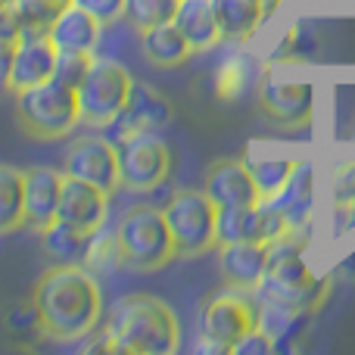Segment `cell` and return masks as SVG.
<instances>
[{
    "instance_id": "8fae6325",
    "label": "cell",
    "mask_w": 355,
    "mask_h": 355,
    "mask_svg": "<svg viewBox=\"0 0 355 355\" xmlns=\"http://www.w3.org/2000/svg\"><path fill=\"white\" fill-rule=\"evenodd\" d=\"M56 53L60 50L50 41L47 31L25 28L22 37L16 41V56H12V72H10V94H19L25 87H35L41 81L53 78Z\"/></svg>"
},
{
    "instance_id": "277c9868",
    "label": "cell",
    "mask_w": 355,
    "mask_h": 355,
    "mask_svg": "<svg viewBox=\"0 0 355 355\" xmlns=\"http://www.w3.org/2000/svg\"><path fill=\"white\" fill-rule=\"evenodd\" d=\"M116 237L122 246L125 265L135 271L166 268L172 259H178L166 212L156 202H137V206L125 209V215L116 225Z\"/></svg>"
},
{
    "instance_id": "d4e9b609",
    "label": "cell",
    "mask_w": 355,
    "mask_h": 355,
    "mask_svg": "<svg viewBox=\"0 0 355 355\" xmlns=\"http://www.w3.org/2000/svg\"><path fill=\"white\" fill-rule=\"evenodd\" d=\"M125 53L144 56L141 53V31H137L128 19H119V22L103 25V31H100V44H97V50H94V56H106V60L125 62Z\"/></svg>"
},
{
    "instance_id": "484cf974",
    "label": "cell",
    "mask_w": 355,
    "mask_h": 355,
    "mask_svg": "<svg viewBox=\"0 0 355 355\" xmlns=\"http://www.w3.org/2000/svg\"><path fill=\"white\" fill-rule=\"evenodd\" d=\"M81 265H85L94 277H106V275L122 268L125 256H122V246H119L116 231H103V227H100V231L91 237V246H87V256Z\"/></svg>"
},
{
    "instance_id": "8992f818",
    "label": "cell",
    "mask_w": 355,
    "mask_h": 355,
    "mask_svg": "<svg viewBox=\"0 0 355 355\" xmlns=\"http://www.w3.org/2000/svg\"><path fill=\"white\" fill-rule=\"evenodd\" d=\"M75 91L81 103V122L91 128H106L128 106V97L135 91V75L125 62L94 56L91 69Z\"/></svg>"
},
{
    "instance_id": "ac0fdd59",
    "label": "cell",
    "mask_w": 355,
    "mask_h": 355,
    "mask_svg": "<svg viewBox=\"0 0 355 355\" xmlns=\"http://www.w3.org/2000/svg\"><path fill=\"white\" fill-rule=\"evenodd\" d=\"M215 19L221 28V41L250 44L265 22L275 16V6L268 0H212Z\"/></svg>"
},
{
    "instance_id": "f1b7e54d",
    "label": "cell",
    "mask_w": 355,
    "mask_h": 355,
    "mask_svg": "<svg viewBox=\"0 0 355 355\" xmlns=\"http://www.w3.org/2000/svg\"><path fill=\"white\" fill-rule=\"evenodd\" d=\"M91 60H94V53L60 50V53H56V66H53V78L62 81V85H69V87H78L81 78L87 75V69H91Z\"/></svg>"
},
{
    "instance_id": "2e32d148",
    "label": "cell",
    "mask_w": 355,
    "mask_h": 355,
    "mask_svg": "<svg viewBox=\"0 0 355 355\" xmlns=\"http://www.w3.org/2000/svg\"><path fill=\"white\" fill-rule=\"evenodd\" d=\"M275 206L284 212L290 227H315V209H318V168L312 159H296L293 175L271 196Z\"/></svg>"
},
{
    "instance_id": "52a82bcc",
    "label": "cell",
    "mask_w": 355,
    "mask_h": 355,
    "mask_svg": "<svg viewBox=\"0 0 355 355\" xmlns=\"http://www.w3.org/2000/svg\"><path fill=\"white\" fill-rule=\"evenodd\" d=\"M318 91L312 81L284 78L277 66H265L259 78V106L262 116L281 131H309L315 125Z\"/></svg>"
},
{
    "instance_id": "44dd1931",
    "label": "cell",
    "mask_w": 355,
    "mask_h": 355,
    "mask_svg": "<svg viewBox=\"0 0 355 355\" xmlns=\"http://www.w3.org/2000/svg\"><path fill=\"white\" fill-rule=\"evenodd\" d=\"M141 53L150 66L175 69L181 62H187L193 56V50H190L187 37L181 35V28L175 22H162V25L141 31Z\"/></svg>"
},
{
    "instance_id": "d6986e66",
    "label": "cell",
    "mask_w": 355,
    "mask_h": 355,
    "mask_svg": "<svg viewBox=\"0 0 355 355\" xmlns=\"http://www.w3.org/2000/svg\"><path fill=\"white\" fill-rule=\"evenodd\" d=\"M100 31L103 22L94 19L87 10L75 3H62V10L56 12V19L50 22V41L56 44V50H78V53H94L100 44Z\"/></svg>"
},
{
    "instance_id": "83f0119b",
    "label": "cell",
    "mask_w": 355,
    "mask_h": 355,
    "mask_svg": "<svg viewBox=\"0 0 355 355\" xmlns=\"http://www.w3.org/2000/svg\"><path fill=\"white\" fill-rule=\"evenodd\" d=\"M178 3H181V0H128L125 19H128L137 31H147V28H153V25L175 22Z\"/></svg>"
},
{
    "instance_id": "3957f363",
    "label": "cell",
    "mask_w": 355,
    "mask_h": 355,
    "mask_svg": "<svg viewBox=\"0 0 355 355\" xmlns=\"http://www.w3.org/2000/svg\"><path fill=\"white\" fill-rule=\"evenodd\" d=\"M16 100V119L22 131L35 141H62L81 125L78 91L56 78H47L35 87L12 94Z\"/></svg>"
},
{
    "instance_id": "4316f807",
    "label": "cell",
    "mask_w": 355,
    "mask_h": 355,
    "mask_svg": "<svg viewBox=\"0 0 355 355\" xmlns=\"http://www.w3.org/2000/svg\"><path fill=\"white\" fill-rule=\"evenodd\" d=\"M246 166H250L252 181H256L262 200H271V196L281 193L287 178L293 175L296 159L293 156H265V159H246Z\"/></svg>"
},
{
    "instance_id": "6da1fadb",
    "label": "cell",
    "mask_w": 355,
    "mask_h": 355,
    "mask_svg": "<svg viewBox=\"0 0 355 355\" xmlns=\"http://www.w3.org/2000/svg\"><path fill=\"white\" fill-rule=\"evenodd\" d=\"M31 302L41 318V334L50 340H72L97 334L103 321V290L85 265L53 262L31 290Z\"/></svg>"
},
{
    "instance_id": "9c48e42d",
    "label": "cell",
    "mask_w": 355,
    "mask_h": 355,
    "mask_svg": "<svg viewBox=\"0 0 355 355\" xmlns=\"http://www.w3.org/2000/svg\"><path fill=\"white\" fill-rule=\"evenodd\" d=\"M252 327H259V302L246 290L227 287L209 296L200 309V337L212 340L225 355H231Z\"/></svg>"
},
{
    "instance_id": "603a6c76",
    "label": "cell",
    "mask_w": 355,
    "mask_h": 355,
    "mask_svg": "<svg viewBox=\"0 0 355 355\" xmlns=\"http://www.w3.org/2000/svg\"><path fill=\"white\" fill-rule=\"evenodd\" d=\"M94 234H85L78 227L66 225V221L56 218L53 225H47L41 231V246L53 262L60 265H81L87 256V246H91Z\"/></svg>"
},
{
    "instance_id": "9a60e30c",
    "label": "cell",
    "mask_w": 355,
    "mask_h": 355,
    "mask_svg": "<svg viewBox=\"0 0 355 355\" xmlns=\"http://www.w3.org/2000/svg\"><path fill=\"white\" fill-rule=\"evenodd\" d=\"M218 256V275L227 287L234 290H252L262 284L265 268H268V243L259 240H237V243H221L215 246Z\"/></svg>"
},
{
    "instance_id": "5b68a950",
    "label": "cell",
    "mask_w": 355,
    "mask_h": 355,
    "mask_svg": "<svg viewBox=\"0 0 355 355\" xmlns=\"http://www.w3.org/2000/svg\"><path fill=\"white\" fill-rule=\"evenodd\" d=\"M162 212L172 231L178 259L206 256L218 246V206L209 200L206 190H172Z\"/></svg>"
},
{
    "instance_id": "d6a6232c",
    "label": "cell",
    "mask_w": 355,
    "mask_h": 355,
    "mask_svg": "<svg viewBox=\"0 0 355 355\" xmlns=\"http://www.w3.org/2000/svg\"><path fill=\"white\" fill-rule=\"evenodd\" d=\"M271 352H275V340H271L262 327H252V331L231 349V355H271Z\"/></svg>"
},
{
    "instance_id": "e0dca14e",
    "label": "cell",
    "mask_w": 355,
    "mask_h": 355,
    "mask_svg": "<svg viewBox=\"0 0 355 355\" xmlns=\"http://www.w3.org/2000/svg\"><path fill=\"white\" fill-rule=\"evenodd\" d=\"M66 172L50 166H31L25 168V227L41 234L47 225L56 221L60 209V193Z\"/></svg>"
},
{
    "instance_id": "cb8c5ba5",
    "label": "cell",
    "mask_w": 355,
    "mask_h": 355,
    "mask_svg": "<svg viewBox=\"0 0 355 355\" xmlns=\"http://www.w3.org/2000/svg\"><path fill=\"white\" fill-rule=\"evenodd\" d=\"M25 227V168L0 162V234Z\"/></svg>"
},
{
    "instance_id": "4fadbf2b",
    "label": "cell",
    "mask_w": 355,
    "mask_h": 355,
    "mask_svg": "<svg viewBox=\"0 0 355 355\" xmlns=\"http://www.w3.org/2000/svg\"><path fill=\"white\" fill-rule=\"evenodd\" d=\"M110 196L112 193H106V190L97 187V184H87V181H78V178L66 175L56 218L72 225V227H78V231H85V234H97L100 227L106 225Z\"/></svg>"
},
{
    "instance_id": "4dcf8cb0",
    "label": "cell",
    "mask_w": 355,
    "mask_h": 355,
    "mask_svg": "<svg viewBox=\"0 0 355 355\" xmlns=\"http://www.w3.org/2000/svg\"><path fill=\"white\" fill-rule=\"evenodd\" d=\"M25 19H22V6L19 0H0V41L16 44L22 37Z\"/></svg>"
},
{
    "instance_id": "1f68e13d",
    "label": "cell",
    "mask_w": 355,
    "mask_h": 355,
    "mask_svg": "<svg viewBox=\"0 0 355 355\" xmlns=\"http://www.w3.org/2000/svg\"><path fill=\"white\" fill-rule=\"evenodd\" d=\"M69 3L81 6V10H87L94 19H100L103 25H110V22L125 19V6H128V0H69Z\"/></svg>"
},
{
    "instance_id": "e575fe53",
    "label": "cell",
    "mask_w": 355,
    "mask_h": 355,
    "mask_svg": "<svg viewBox=\"0 0 355 355\" xmlns=\"http://www.w3.org/2000/svg\"><path fill=\"white\" fill-rule=\"evenodd\" d=\"M12 56H16V44H6V41H0V94H10Z\"/></svg>"
},
{
    "instance_id": "30bf717a",
    "label": "cell",
    "mask_w": 355,
    "mask_h": 355,
    "mask_svg": "<svg viewBox=\"0 0 355 355\" xmlns=\"http://www.w3.org/2000/svg\"><path fill=\"white\" fill-rule=\"evenodd\" d=\"M62 172L78 181L97 184L106 193H116L119 184V159H116V144L110 137L100 135H81L69 141L66 153H62Z\"/></svg>"
},
{
    "instance_id": "5bb4252c",
    "label": "cell",
    "mask_w": 355,
    "mask_h": 355,
    "mask_svg": "<svg viewBox=\"0 0 355 355\" xmlns=\"http://www.w3.org/2000/svg\"><path fill=\"white\" fill-rule=\"evenodd\" d=\"M172 103L162 97L159 91H153L144 81H135V91L128 97V106L116 116V122H110L106 128L112 131L110 141H119L125 135H137V131H162L172 122Z\"/></svg>"
},
{
    "instance_id": "ba28073f",
    "label": "cell",
    "mask_w": 355,
    "mask_h": 355,
    "mask_svg": "<svg viewBox=\"0 0 355 355\" xmlns=\"http://www.w3.org/2000/svg\"><path fill=\"white\" fill-rule=\"evenodd\" d=\"M116 144L119 159V184L135 193H150L153 187L168 181L172 175V150L156 131L125 135Z\"/></svg>"
},
{
    "instance_id": "ffe728a7",
    "label": "cell",
    "mask_w": 355,
    "mask_h": 355,
    "mask_svg": "<svg viewBox=\"0 0 355 355\" xmlns=\"http://www.w3.org/2000/svg\"><path fill=\"white\" fill-rule=\"evenodd\" d=\"M175 25L187 37L193 53H206L215 44H221V28L215 19L212 0H181L175 12Z\"/></svg>"
},
{
    "instance_id": "d590c367",
    "label": "cell",
    "mask_w": 355,
    "mask_h": 355,
    "mask_svg": "<svg viewBox=\"0 0 355 355\" xmlns=\"http://www.w3.org/2000/svg\"><path fill=\"white\" fill-rule=\"evenodd\" d=\"M268 3H271V6H275V10H277V6H281V3H284V0H268Z\"/></svg>"
},
{
    "instance_id": "7a4b0ae2",
    "label": "cell",
    "mask_w": 355,
    "mask_h": 355,
    "mask_svg": "<svg viewBox=\"0 0 355 355\" xmlns=\"http://www.w3.org/2000/svg\"><path fill=\"white\" fill-rule=\"evenodd\" d=\"M110 352L175 355L181 349V321L166 300L150 293H128L110 309L103 327Z\"/></svg>"
},
{
    "instance_id": "7402d4cb",
    "label": "cell",
    "mask_w": 355,
    "mask_h": 355,
    "mask_svg": "<svg viewBox=\"0 0 355 355\" xmlns=\"http://www.w3.org/2000/svg\"><path fill=\"white\" fill-rule=\"evenodd\" d=\"M262 72H265L262 62H259L252 53H243V50H240V53L227 56V60L221 62L218 75H215V94H218L221 100H240L259 78H262Z\"/></svg>"
},
{
    "instance_id": "836d02e7",
    "label": "cell",
    "mask_w": 355,
    "mask_h": 355,
    "mask_svg": "<svg viewBox=\"0 0 355 355\" xmlns=\"http://www.w3.org/2000/svg\"><path fill=\"white\" fill-rule=\"evenodd\" d=\"M6 327H10L12 334L41 331V318H37V309H35V302H25V306L12 309V312L6 315Z\"/></svg>"
},
{
    "instance_id": "f546056e",
    "label": "cell",
    "mask_w": 355,
    "mask_h": 355,
    "mask_svg": "<svg viewBox=\"0 0 355 355\" xmlns=\"http://www.w3.org/2000/svg\"><path fill=\"white\" fill-rule=\"evenodd\" d=\"M327 200H331V206L355 202V159L340 162L331 172V178H327Z\"/></svg>"
},
{
    "instance_id": "7c38bea8",
    "label": "cell",
    "mask_w": 355,
    "mask_h": 355,
    "mask_svg": "<svg viewBox=\"0 0 355 355\" xmlns=\"http://www.w3.org/2000/svg\"><path fill=\"white\" fill-rule=\"evenodd\" d=\"M202 190L218 209H237V206H256L262 202L252 172L246 159H215L206 168L202 178Z\"/></svg>"
}]
</instances>
